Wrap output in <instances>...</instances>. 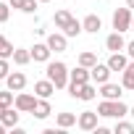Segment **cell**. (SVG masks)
Masks as SVG:
<instances>
[{
	"label": "cell",
	"instance_id": "cell-9",
	"mask_svg": "<svg viewBox=\"0 0 134 134\" xmlns=\"http://www.w3.org/2000/svg\"><path fill=\"white\" fill-rule=\"evenodd\" d=\"M29 50H32V60H34V63H47L50 55H53V50H50L47 42H34Z\"/></svg>",
	"mask_w": 134,
	"mask_h": 134
},
{
	"label": "cell",
	"instance_id": "cell-24",
	"mask_svg": "<svg viewBox=\"0 0 134 134\" xmlns=\"http://www.w3.org/2000/svg\"><path fill=\"white\" fill-rule=\"evenodd\" d=\"M76 63H79V66H87V69H92V66L97 63V53H92V50H82L79 58H76Z\"/></svg>",
	"mask_w": 134,
	"mask_h": 134
},
{
	"label": "cell",
	"instance_id": "cell-36",
	"mask_svg": "<svg viewBox=\"0 0 134 134\" xmlns=\"http://www.w3.org/2000/svg\"><path fill=\"white\" fill-rule=\"evenodd\" d=\"M3 113H5V105H0V118H3Z\"/></svg>",
	"mask_w": 134,
	"mask_h": 134
},
{
	"label": "cell",
	"instance_id": "cell-38",
	"mask_svg": "<svg viewBox=\"0 0 134 134\" xmlns=\"http://www.w3.org/2000/svg\"><path fill=\"white\" fill-rule=\"evenodd\" d=\"M131 32H134V19H131Z\"/></svg>",
	"mask_w": 134,
	"mask_h": 134
},
{
	"label": "cell",
	"instance_id": "cell-2",
	"mask_svg": "<svg viewBox=\"0 0 134 134\" xmlns=\"http://www.w3.org/2000/svg\"><path fill=\"white\" fill-rule=\"evenodd\" d=\"M131 19H134V11H131L129 5L116 8V11H113V19H110L113 32H131Z\"/></svg>",
	"mask_w": 134,
	"mask_h": 134
},
{
	"label": "cell",
	"instance_id": "cell-17",
	"mask_svg": "<svg viewBox=\"0 0 134 134\" xmlns=\"http://www.w3.org/2000/svg\"><path fill=\"white\" fill-rule=\"evenodd\" d=\"M97 95H100V92H97L95 82H87V84H82V87H79V95H76V100H84V103H92V100H95Z\"/></svg>",
	"mask_w": 134,
	"mask_h": 134
},
{
	"label": "cell",
	"instance_id": "cell-20",
	"mask_svg": "<svg viewBox=\"0 0 134 134\" xmlns=\"http://www.w3.org/2000/svg\"><path fill=\"white\" fill-rule=\"evenodd\" d=\"M11 60H13L16 66H29V63H32V50H29V47H16Z\"/></svg>",
	"mask_w": 134,
	"mask_h": 134
},
{
	"label": "cell",
	"instance_id": "cell-13",
	"mask_svg": "<svg viewBox=\"0 0 134 134\" xmlns=\"http://www.w3.org/2000/svg\"><path fill=\"white\" fill-rule=\"evenodd\" d=\"M82 26H84L87 34H97V32L103 29V19H100L97 13H87V16L82 19Z\"/></svg>",
	"mask_w": 134,
	"mask_h": 134
},
{
	"label": "cell",
	"instance_id": "cell-14",
	"mask_svg": "<svg viewBox=\"0 0 134 134\" xmlns=\"http://www.w3.org/2000/svg\"><path fill=\"white\" fill-rule=\"evenodd\" d=\"M58 87L45 76V79H40V82H34V95L37 97H53V92H55Z\"/></svg>",
	"mask_w": 134,
	"mask_h": 134
},
{
	"label": "cell",
	"instance_id": "cell-32",
	"mask_svg": "<svg viewBox=\"0 0 134 134\" xmlns=\"http://www.w3.org/2000/svg\"><path fill=\"white\" fill-rule=\"evenodd\" d=\"M8 5H11V8H16V11H21V5H24V0H8Z\"/></svg>",
	"mask_w": 134,
	"mask_h": 134
},
{
	"label": "cell",
	"instance_id": "cell-8",
	"mask_svg": "<svg viewBox=\"0 0 134 134\" xmlns=\"http://www.w3.org/2000/svg\"><path fill=\"white\" fill-rule=\"evenodd\" d=\"M105 50H108V53H121V50H126L124 32H110V34L105 37Z\"/></svg>",
	"mask_w": 134,
	"mask_h": 134
},
{
	"label": "cell",
	"instance_id": "cell-19",
	"mask_svg": "<svg viewBox=\"0 0 134 134\" xmlns=\"http://www.w3.org/2000/svg\"><path fill=\"white\" fill-rule=\"evenodd\" d=\"M97 113H100V118H116V100H100L97 103Z\"/></svg>",
	"mask_w": 134,
	"mask_h": 134
},
{
	"label": "cell",
	"instance_id": "cell-5",
	"mask_svg": "<svg viewBox=\"0 0 134 134\" xmlns=\"http://www.w3.org/2000/svg\"><path fill=\"white\" fill-rule=\"evenodd\" d=\"M45 42L50 45L53 53H66V50H69V37H66L60 29H58V32H50V34L45 37Z\"/></svg>",
	"mask_w": 134,
	"mask_h": 134
},
{
	"label": "cell",
	"instance_id": "cell-4",
	"mask_svg": "<svg viewBox=\"0 0 134 134\" xmlns=\"http://www.w3.org/2000/svg\"><path fill=\"white\" fill-rule=\"evenodd\" d=\"M76 126H79L82 131H95V129L100 126V113H97V110H82L79 118H76Z\"/></svg>",
	"mask_w": 134,
	"mask_h": 134
},
{
	"label": "cell",
	"instance_id": "cell-18",
	"mask_svg": "<svg viewBox=\"0 0 134 134\" xmlns=\"http://www.w3.org/2000/svg\"><path fill=\"white\" fill-rule=\"evenodd\" d=\"M0 121H3L8 129H13V126H19V121H21V110L19 108H5V113H3V118H0Z\"/></svg>",
	"mask_w": 134,
	"mask_h": 134
},
{
	"label": "cell",
	"instance_id": "cell-30",
	"mask_svg": "<svg viewBox=\"0 0 134 134\" xmlns=\"http://www.w3.org/2000/svg\"><path fill=\"white\" fill-rule=\"evenodd\" d=\"M11 19V5L8 3H3V0H0V24H5Z\"/></svg>",
	"mask_w": 134,
	"mask_h": 134
},
{
	"label": "cell",
	"instance_id": "cell-16",
	"mask_svg": "<svg viewBox=\"0 0 134 134\" xmlns=\"http://www.w3.org/2000/svg\"><path fill=\"white\" fill-rule=\"evenodd\" d=\"M50 113H53L50 97H40V100H37V108H34V113H32V116H34L37 121H45V118H47Z\"/></svg>",
	"mask_w": 134,
	"mask_h": 134
},
{
	"label": "cell",
	"instance_id": "cell-31",
	"mask_svg": "<svg viewBox=\"0 0 134 134\" xmlns=\"http://www.w3.org/2000/svg\"><path fill=\"white\" fill-rule=\"evenodd\" d=\"M126 55L134 60V40H131V42H126Z\"/></svg>",
	"mask_w": 134,
	"mask_h": 134
},
{
	"label": "cell",
	"instance_id": "cell-1",
	"mask_svg": "<svg viewBox=\"0 0 134 134\" xmlns=\"http://www.w3.org/2000/svg\"><path fill=\"white\" fill-rule=\"evenodd\" d=\"M69 71H71V69H69L63 60H47V63H45V76H47L58 90H66V87H69V82H71V79H69Z\"/></svg>",
	"mask_w": 134,
	"mask_h": 134
},
{
	"label": "cell",
	"instance_id": "cell-37",
	"mask_svg": "<svg viewBox=\"0 0 134 134\" xmlns=\"http://www.w3.org/2000/svg\"><path fill=\"white\" fill-rule=\"evenodd\" d=\"M129 116H131V118H134V105H131V108H129Z\"/></svg>",
	"mask_w": 134,
	"mask_h": 134
},
{
	"label": "cell",
	"instance_id": "cell-15",
	"mask_svg": "<svg viewBox=\"0 0 134 134\" xmlns=\"http://www.w3.org/2000/svg\"><path fill=\"white\" fill-rule=\"evenodd\" d=\"M76 118H79V113H69V110L55 113V126L58 129H71V126H76Z\"/></svg>",
	"mask_w": 134,
	"mask_h": 134
},
{
	"label": "cell",
	"instance_id": "cell-33",
	"mask_svg": "<svg viewBox=\"0 0 134 134\" xmlns=\"http://www.w3.org/2000/svg\"><path fill=\"white\" fill-rule=\"evenodd\" d=\"M34 32H37V34H40V37H47V29H45V26H37V29H34Z\"/></svg>",
	"mask_w": 134,
	"mask_h": 134
},
{
	"label": "cell",
	"instance_id": "cell-26",
	"mask_svg": "<svg viewBox=\"0 0 134 134\" xmlns=\"http://www.w3.org/2000/svg\"><path fill=\"white\" fill-rule=\"evenodd\" d=\"M116 134H134V121L118 118V121H116Z\"/></svg>",
	"mask_w": 134,
	"mask_h": 134
},
{
	"label": "cell",
	"instance_id": "cell-27",
	"mask_svg": "<svg viewBox=\"0 0 134 134\" xmlns=\"http://www.w3.org/2000/svg\"><path fill=\"white\" fill-rule=\"evenodd\" d=\"M13 100H16V92H13V90H8V87H5L3 92H0V105L11 108V105H13Z\"/></svg>",
	"mask_w": 134,
	"mask_h": 134
},
{
	"label": "cell",
	"instance_id": "cell-23",
	"mask_svg": "<svg viewBox=\"0 0 134 134\" xmlns=\"http://www.w3.org/2000/svg\"><path fill=\"white\" fill-rule=\"evenodd\" d=\"M82 32H84V26H82V21H79V19H71L69 24H66V29H63V34L69 37V40H71V37H79Z\"/></svg>",
	"mask_w": 134,
	"mask_h": 134
},
{
	"label": "cell",
	"instance_id": "cell-11",
	"mask_svg": "<svg viewBox=\"0 0 134 134\" xmlns=\"http://www.w3.org/2000/svg\"><path fill=\"white\" fill-rule=\"evenodd\" d=\"M5 87L13 90V92L26 90V74H24V71H11V74L5 76Z\"/></svg>",
	"mask_w": 134,
	"mask_h": 134
},
{
	"label": "cell",
	"instance_id": "cell-10",
	"mask_svg": "<svg viewBox=\"0 0 134 134\" xmlns=\"http://www.w3.org/2000/svg\"><path fill=\"white\" fill-rule=\"evenodd\" d=\"M129 60H131V58L126 55V50H121V53H110L105 63L110 66V71H118V74H121V71L126 69V66H129Z\"/></svg>",
	"mask_w": 134,
	"mask_h": 134
},
{
	"label": "cell",
	"instance_id": "cell-39",
	"mask_svg": "<svg viewBox=\"0 0 134 134\" xmlns=\"http://www.w3.org/2000/svg\"><path fill=\"white\" fill-rule=\"evenodd\" d=\"M40 3H50V0H40Z\"/></svg>",
	"mask_w": 134,
	"mask_h": 134
},
{
	"label": "cell",
	"instance_id": "cell-22",
	"mask_svg": "<svg viewBox=\"0 0 134 134\" xmlns=\"http://www.w3.org/2000/svg\"><path fill=\"white\" fill-rule=\"evenodd\" d=\"M74 16H71V11H66V8H60V11H55V16H53V24H55V29H66V24H69Z\"/></svg>",
	"mask_w": 134,
	"mask_h": 134
},
{
	"label": "cell",
	"instance_id": "cell-25",
	"mask_svg": "<svg viewBox=\"0 0 134 134\" xmlns=\"http://www.w3.org/2000/svg\"><path fill=\"white\" fill-rule=\"evenodd\" d=\"M13 42L5 37V34H0V58H13Z\"/></svg>",
	"mask_w": 134,
	"mask_h": 134
},
{
	"label": "cell",
	"instance_id": "cell-29",
	"mask_svg": "<svg viewBox=\"0 0 134 134\" xmlns=\"http://www.w3.org/2000/svg\"><path fill=\"white\" fill-rule=\"evenodd\" d=\"M37 5H40V0H24V5H21V13H34L37 11Z\"/></svg>",
	"mask_w": 134,
	"mask_h": 134
},
{
	"label": "cell",
	"instance_id": "cell-6",
	"mask_svg": "<svg viewBox=\"0 0 134 134\" xmlns=\"http://www.w3.org/2000/svg\"><path fill=\"white\" fill-rule=\"evenodd\" d=\"M90 74H92V82L100 87V84L110 82V74H113V71H110V66H108V63H100V60H97L92 69H90Z\"/></svg>",
	"mask_w": 134,
	"mask_h": 134
},
{
	"label": "cell",
	"instance_id": "cell-28",
	"mask_svg": "<svg viewBox=\"0 0 134 134\" xmlns=\"http://www.w3.org/2000/svg\"><path fill=\"white\" fill-rule=\"evenodd\" d=\"M8 74H11V58H0V82H5Z\"/></svg>",
	"mask_w": 134,
	"mask_h": 134
},
{
	"label": "cell",
	"instance_id": "cell-12",
	"mask_svg": "<svg viewBox=\"0 0 134 134\" xmlns=\"http://www.w3.org/2000/svg\"><path fill=\"white\" fill-rule=\"evenodd\" d=\"M69 79H71L74 84H87V82H92V74H90L87 66H79V63H76V69L69 71Z\"/></svg>",
	"mask_w": 134,
	"mask_h": 134
},
{
	"label": "cell",
	"instance_id": "cell-21",
	"mask_svg": "<svg viewBox=\"0 0 134 134\" xmlns=\"http://www.w3.org/2000/svg\"><path fill=\"white\" fill-rule=\"evenodd\" d=\"M121 84H124V90L134 92V60H129V66L121 71Z\"/></svg>",
	"mask_w": 134,
	"mask_h": 134
},
{
	"label": "cell",
	"instance_id": "cell-34",
	"mask_svg": "<svg viewBox=\"0 0 134 134\" xmlns=\"http://www.w3.org/2000/svg\"><path fill=\"white\" fill-rule=\"evenodd\" d=\"M5 131H8V126H5L3 121H0V134H5Z\"/></svg>",
	"mask_w": 134,
	"mask_h": 134
},
{
	"label": "cell",
	"instance_id": "cell-7",
	"mask_svg": "<svg viewBox=\"0 0 134 134\" xmlns=\"http://www.w3.org/2000/svg\"><path fill=\"white\" fill-rule=\"evenodd\" d=\"M100 97H105V100H121V95H124V84L118 82H105V84H100Z\"/></svg>",
	"mask_w": 134,
	"mask_h": 134
},
{
	"label": "cell",
	"instance_id": "cell-35",
	"mask_svg": "<svg viewBox=\"0 0 134 134\" xmlns=\"http://www.w3.org/2000/svg\"><path fill=\"white\" fill-rule=\"evenodd\" d=\"M126 5H129V8H131V11H134V0H126Z\"/></svg>",
	"mask_w": 134,
	"mask_h": 134
},
{
	"label": "cell",
	"instance_id": "cell-3",
	"mask_svg": "<svg viewBox=\"0 0 134 134\" xmlns=\"http://www.w3.org/2000/svg\"><path fill=\"white\" fill-rule=\"evenodd\" d=\"M37 95L34 92H16V100H13V108H19L21 113H34V108H37Z\"/></svg>",
	"mask_w": 134,
	"mask_h": 134
}]
</instances>
